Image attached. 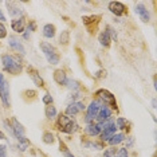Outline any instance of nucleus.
I'll list each match as a JSON object with an SVG mask.
<instances>
[{
    "label": "nucleus",
    "mask_w": 157,
    "mask_h": 157,
    "mask_svg": "<svg viewBox=\"0 0 157 157\" xmlns=\"http://www.w3.org/2000/svg\"><path fill=\"white\" fill-rule=\"evenodd\" d=\"M6 6H7V10H8V13H10V16H11V17L16 19V16H22L23 10L20 8V7L17 6L16 3H13V2H7Z\"/></svg>",
    "instance_id": "9d476101"
},
{
    "label": "nucleus",
    "mask_w": 157,
    "mask_h": 157,
    "mask_svg": "<svg viewBox=\"0 0 157 157\" xmlns=\"http://www.w3.org/2000/svg\"><path fill=\"white\" fill-rule=\"evenodd\" d=\"M66 85H67V87H69V89H71V90H77V89L79 87L78 82L77 81H73V79H67L66 81Z\"/></svg>",
    "instance_id": "c756f323"
},
{
    "label": "nucleus",
    "mask_w": 157,
    "mask_h": 157,
    "mask_svg": "<svg viewBox=\"0 0 157 157\" xmlns=\"http://www.w3.org/2000/svg\"><path fill=\"white\" fill-rule=\"evenodd\" d=\"M19 149L22 152H24V151H27L28 149V146H30V140L28 138H26V137H22V138H19Z\"/></svg>",
    "instance_id": "5701e85b"
},
{
    "label": "nucleus",
    "mask_w": 157,
    "mask_h": 157,
    "mask_svg": "<svg viewBox=\"0 0 157 157\" xmlns=\"http://www.w3.org/2000/svg\"><path fill=\"white\" fill-rule=\"evenodd\" d=\"M59 42L62 44H67L70 42V33L69 31H62V34H60L59 36Z\"/></svg>",
    "instance_id": "a878e982"
},
{
    "label": "nucleus",
    "mask_w": 157,
    "mask_h": 157,
    "mask_svg": "<svg viewBox=\"0 0 157 157\" xmlns=\"http://www.w3.org/2000/svg\"><path fill=\"white\" fill-rule=\"evenodd\" d=\"M4 82V77H3V74H0V85Z\"/></svg>",
    "instance_id": "ea45409f"
},
{
    "label": "nucleus",
    "mask_w": 157,
    "mask_h": 157,
    "mask_svg": "<svg viewBox=\"0 0 157 157\" xmlns=\"http://www.w3.org/2000/svg\"><path fill=\"white\" fill-rule=\"evenodd\" d=\"M42 101H43L44 105H51L52 103V97L50 94H44V97L42 98Z\"/></svg>",
    "instance_id": "2f4dec72"
},
{
    "label": "nucleus",
    "mask_w": 157,
    "mask_h": 157,
    "mask_svg": "<svg viewBox=\"0 0 157 157\" xmlns=\"http://www.w3.org/2000/svg\"><path fill=\"white\" fill-rule=\"evenodd\" d=\"M34 30H35V23L30 22V24H28V31H34Z\"/></svg>",
    "instance_id": "c9c22d12"
},
{
    "label": "nucleus",
    "mask_w": 157,
    "mask_h": 157,
    "mask_svg": "<svg viewBox=\"0 0 157 157\" xmlns=\"http://www.w3.org/2000/svg\"><path fill=\"white\" fill-rule=\"evenodd\" d=\"M152 108H153V109H156V99H155V98L152 99Z\"/></svg>",
    "instance_id": "4c0bfd02"
},
{
    "label": "nucleus",
    "mask_w": 157,
    "mask_h": 157,
    "mask_svg": "<svg viewBox=\"0 0 157 157\" xmlns=\"http://www.w3.org/2000/svg\"><path fill=\"white\" fill-rule=\"evenodd\" d=\"M85 133L89 134V136H98V134H101V129L98 128V125L97 124H89L86 128H85Z\"/></svg>",
    "instance_id": "6ab92c4d"
},
{
    "label": "nucleus",
    "mask_w": 157,
    "mask_h": 157,
    "mask_svg": "<svg viewBox=\"0 0 157 157\" xmlns=\"http://www.w3.org/2000/svg\"><path fill=\"white\" fill-rule=\"evenodd\" d=\"M116 130H117L116 125H113V126H110L109 129L103 130L102 133H101V140H102V141H109L110 138H112V136H113V134H116Z\"/></svg>",
    "instance_id": "412c9836"
},
{
    "label": "nucleus",
    "mask_w": 157,
    "mask_h": 157,
    "mask_svg": "<svg viewBox=\"0 0 157 157\" xmlns=\"http://www.w3.org/2000/svg\"><path fill=\"white\" fill-rule=\"evenodd\" d=\"M124 140H125V134L124 133H117V134H113L112 136V138L109 140V144L112 145V146H116V145L121 144Z\"/></svg>",
    "instance_id": "4be33fe9"
},
{
    "label": "nucleus",
    "mask_w": 157,
    "mask_h": 157,
    "mask_svg": "<svg viewBox=\"0 0 157 157\" xmlns=\"http://www.w3.org/2000/svg\"><path fill=\"white\" fill-rule=\"evenodd\" d=\"M12 132H13V136H15L17 140L24 137V128L16 118H12Z\"/></svg>",
    "instance_id": "2eb2a0df"
},
{
    "label": "nucleus",
    "mask_w": 157,
    "mask_h": 157,
    "mask_svg": "<svg viewBox=\"0 0 157 157\" xmlns=\"http://www.w3.org/2000/svg\"><path fill=\"white\" fill-rule=\"evenodd\" d=\"M83 146H86V148H94L99 151V149H103V145L99 144V142H85Z\"/></svg>",
    "instance_id": "c85d7f7f"
},
{
    "label": "nucleus",
    "mask_w": 157,
    "mask_h": 157,
    "mask_svg": "<svg viewBox=\"0 0 157 157\" xmlns=\"http://www.w3.org/2000/svg\"><path fill=\"white\" fill-rule=\"evenodd\" d=\"M0 140H6V136H4V133H2V132H0Z\"/></svg>",
    "instance_id": "58836bf2"
},
{
    "label": "nucleus",
    "mask_w": 157,
    "mask_h": 157,
    "mask_svg": "<svg viewBox=\"0 0 157 157\" xmlns=\"http://www.w3.org/2000/svg\"><path fill=\"white\" fill-rule=\"evenodd\" d=\"M7 36V30L4 27V24L0 22V39H4Z\"/></svg>",
    "instance_id": "473e14b6"
},
{
    "label": "nucleus",
    "mask_w": 157,
    "mask_h": 157,
    "mask_svg": "<svg viewBox=\"0 0 157 157\" xmlns=\"http://www.w3.org/2000/svg\"><path fill=\"white\" fill-rule=\"evenodd\" d=\"M27 73H28V75H30V78L33 79V82L35 85H36L38 87H43L44 86V82L43 79L40 78V75H39V73L36 71V69H34V67H28L27 69Z\"/></svg>",
    "instance_id": "f8f14e48"
},
{
    "label": "nucleus",
    "mask_w": 157,
    "mask_h": 157,
    "mask_svg": "<svg viewBox=\"0 0 157 157\" xmlns=\"http://www.w3.org/2000/svg\"><path fill=\"white\" fill-rule=\"evenodd\" d=\"M82 110H85L83 102H73L66 108V113L65 114L66 116H75V114L82 112Z\"/></svg>",
    "instance_id": "1a4fd4ad"
},
{
    "label": "nucleus",
    "mask_w": 157,
    "mask_h": 157,
    "mask_svg": "<svg viewBox=\"0 0 157 157\" xmlns=\"http://www.w3.org/2000/svg\"><path fill=\"white\" fill-rule=\"evenodd\" d=\"M42 31H43V36H44V38L51 39V38H54V36H55V31H56V28H55L54 24H46Z\"/></svg>",
    "instance_id": "aec40b11"
},
{
    "label": "nucleus",
    "mask_w": 157,
    "mask_h": 157,
    "mask_svg": "<svg viewBox=\"0 0 157 157\" xmlns=\"http://www.w3.org/2000/svg\"><path fill=\"white\" fill-rule=\"evenodd\" d=\"M8 43H10V46H11V48H13V50H16L17 52H20L22 55H24L26 54V50H24V47H23V44L20 43L19 40L15 38V36H10L8 38Z\"/></svg>",
    "instance_id": "dca6fc26"
},
{
    "label": "nucleus",
    "mask_w": 157,
    "mask_h": 157,
    "mask_svg": "<svg viewBox=\"0 0 157 157\" xmlns=\"http://www.w3.org/2000/svg\"><path fill=\"white\" fill-rule=\"evenodd\" d=\"M0 20H6V16H4V15H3L2 10H0Z\"/></svg>",
    "instance_id": "e433bc0d"
},
{
    "label": "nucleus",
    "mask_w": 157,
    "mask_h": 157,
    "mask_svg": "<svg viewBox=\"0 0 157 157\" xmlns=\"http://www.w3.org/2000/svg\"><path fill=\"white\" fill-rule=\"evenodd\" d=\"M116 153H117V149L112 146V148H108L105 149V152H103V156L102 157H116Z\"/></svg>",
    "instance_id": "cd10ccee"
},
{
    "label": "nucleus",
    "mask_w": 157,
    "mask_h": 157,
    "mask_svg": "<svg viewBox=\"0 0 157 157\" xmlns=\"http://www.w3.org/2000/svg\"><path fill=\"white\" fill-rule=\"evenodd\" d=\"M58 129L60 132H63V133H73V132H75L77 129V124L74 122L73 120L70 118V117H67L66 114H60L58 117Z\"/></svg>",
    "instance_id": "7ed1b4c3"
},
{
    "label": "nucleus",
    "mask_w": 157,
    "mask_h": 157,
    "mask_svg": "<svg viewBox=\"0 0 157 157\" xmlns=\"http://www.w3.org/2000/svg\"><path fill=\"white\" fill-rule=\"evenodd\" d=\"M55 116H56V109H55V106L48 105L47 108H46V117H47V118H54Z\"/></svg>",
    "instance_id": "393cba45"
},
{
    "label": "nucleus",
    "mask_w": 157,
    "mask_h": 157,
    "mask_svg": "<svg viewBox=\"0 0 157 157\" xmlns=\"http://www.w3.org/2000/svg\"><path fill=\"white\" fill-rule=\"evenodd\" d=\"M98 40H99V43H101L102 46H105V47H109L110 42H112V36H110V27H106L105 30H103L102 33L99 34Z\"/></svg>",
    "instance_id": "4468645a"
},
{
    "label": "nucleus",
    "mask_w": 157,
    "mask_h": 157,
    "mask_svg": "<svg viewBox=\"0 0 157 157\" xmlns=\"http://www.w3.org/2000/svg\"><path fill=\"white\" fill-rule=\"evenodd\" d=\"M128 125H129V122H128L125 118H117V121H116V128H118V129H125V130H129L128 129Z\"/></svg>",
    "instance_id": "b1692460"
},
{
    "label": "nucleus",
    "mask_w": 157,
    "mask_h": 157,
    "mask_svg": "<svg viewBox=\"0 0 157 157\" xmlns=\"http://www.w3.org/2000/svg\"><path fill=\"white\" fill-rule=\"evenodd\" d=\"M109 11L116 16H122L126 13V7L121 2H110L109 3Z\"/></svg>",
    "instance_id": "0eeeda50"
},
{
    "label": "nucleus",
    "mask_w": 157,
    "mask_h": 157,
    "mask_svg": "<svg viewBox=\"0 0 157 157\" xmlns=\"http://www.w3.org/2000/svg\"><path fill=\"white\" fill-rule=\"evenodd\" d=\"M40 48H42V51H43L46 59H47V62L50 65H58L59 60H60V56H59L58 51H56V48L54 46H51L50 43H47V42H42Z\"/></svg>",
    "instance_id": "f03ea898"
},
{
    "label": "nucleus",
    "mask_w": 157,
    "mask_h": 157,
    "mask_svg": "<svg viewBox=\"0 0 157 157\" xmlns=\"http://www.w3.org/2000/svg\"><path fill=\"white\" fill-rule=\"evenodd\" d=\"M116 156L117 157H129V155H128V149L126 148H121L117 151L116 153Z\"/></svg>",
    "instance_id": "7c9ffc66"
},
{
    "label": "nucleus",
    "mask_w": 157,
    "mask_h": 157,
    "mask_svg": "<svg viewBox=\"0 0 157 157\" xmlns=\"http://www.w3.org/2000/svg\"><path fill=\"white\" fill-rule=\"evenodd\" d=\"M95 95H98V97L101 98L102 101L106 103V105H108V108L117 110V101H116V97H114V95H113L109 90H105V89H99V90H97V93H95Z\"/></svg>",
    "instance_id": "20e7f679"
},
{
    "label": "nucleus",
    "mask_w": 157,
    "mask_h": 157,
    "mask_svg": "<svg viewBox=\"0 0 157 157\" xmlns=\"http://www.w3.org/2000/svg\"><path fill=\"white\" fill-rule=\"evenodd\" d=\"M0 98L3 101V105L6 108L10 106V86H8V82L4 81L2 85H0Z\"/></svg>",
    "instance_id": "6e6552de"
},
{
    "label": "nucleus",
    "mask_w": 157,
    "mask_h": 157,
    "mask_svg": "<svg viewBox=\"0 0 157 157\" xmlns=\"http://www.w3.org/2000/svg\"><path fill=\"white\" fill-rule=\"evenodd\" d=\"M54 81L56 82L58 85H66V81H67V77H66V73L63 70H55L54 71Z\"/></svg>",
    "instance_id": "a211bd4d"
},
{
    "label": "nucleus",
    "mask_w": 157,
    "mask_h": 157,
    "mask_svg": "<svg viewBox=\"0 0 157 157\" xmlns=\"http://www.w3.org/2000/svg\"><path fill=\"white\" fill-rule=\"evenodd\" d=\"M2 63H3V67H4V70L8 71L10 74H13V75H16V74L22 73V65L17 62V59L15 58V56L8 55V54L3 55L2 56Z\"/></svg>",
    "instance_id": "f257e3e1"
},
{
    "label": "nucleus",
    "mask_w": 157,
    "mask_h": 157,
    "mask_svg": "<svg viewBox=\"0 0 157 157\" xmlns=\"http://www.w3.org/2000/svg\"><path fill=\"white\" fill-rule=\"evenodd\" d=\"M54 141H55V137L51 132H46V133L43 134V142L44 144H52Z\"/></svg>",
    "instance_id": "bb28decb"
},
{
    "label": "nucleus",
    "mask_w": 157,
    "mask_h": 157,
    "mask_svg": "<svg viewBox=\"0 0 157 157\" xmlns=\"http://www.w3.org/2000/svg\"><path fill=\"white\" fill-rule=\"evenodd\" d=\"M11 27H12V30L15 31V33H19V34L24 33V20H23V17H19V19H12Z\"/></svg>",
    "instance_id": "f3484780"
},
{
    "label": "nucleus",
    "mask_w": 157,
    "mask_h": 157,
    "mask_svg": "<svg viewBox=\"0 0 157 157\" xmlns=\"http://www.w3.org/2000/svg\"><path fill=\"white\" fill-rule=\"evenodd\" d=\"M0 157H7V146L0 145Z\"/></svg>",
    "instance_id": "72a5a7b5"
},
{
    "label": "nucleus",
    "mask_w": 157,
    "mask_h": 157,
    "mask_svg": "<svg viewBox=\"0 0 157 157\" xmlns=\"http://www.w3.org/2000/svg\"><path fill=\"white\" fill-rule=\"evenodd\" d=\"M99 19H101V15H90V16H83L82 17V22H83L85 27L89 30V33H93V31L97 28Z\"/></svg>",
    "instance_id": "423d86ee"
},
{
    "label": "nucleus",
    "mask_w": 157,
    "mask_h": 157,
    "mask_svg": "<svg viewBox=\"0 0 157 157\" xmlns=\"http://www.w3.org/2000/svg\"><path fill=\"white\" fill-rule=\"evenodd\" d=\"M109 118H112V109L108 108V106H105V105H102L101 109H99V112H98V114H97L98 122H103V121H106Z\"/></svg>",
    "instance_id": "ddd939ff"
},
{
    "label": "nucleus",
    "mask_w": 157,
    "mask_h": 157,
    "mask_svg": "<svg viewBox=\"0 0 157 157\" xmlns=\"http://www.w3.org/2000/svg\"><path fill=\"white\" fill-rule=\"evenodd\" d=\"M136 13H137L138 16L141 17L142 22H149V19H151V15H149V11L146 10V7L142 4V3H138V4H136V8H134Z\"/></svg>",
    "instance_id": "9b49d317"
},
{
    "label": "nucleus",
    "mask_w": 157,
    "mask_h": 157,
    "mask_svg": "<svg viewBox=\"0 0 157 157\" xmlns=\"http://www.w3.org/2000/svg\"><path fill=\"white\" fill-rule=\"evenodd\" d=\"M133 142H134V138L129 137V138H128V142H126V146H132V145H133Z\"/></svg>",
    "instance_id": "f704fd0d"
},
{
    "label": "nucleus",
    "mask_w": 157,
    "mask_h": 157,
    "mask_svg": "<svg viewBox=\"0 0 157 157\" xmlns=\"http://www.w3.org/2000/svg\"><path fill=\"white\" fill-rule=\"evenodd\" d=\"M101 106H102V103L97 101V99L90 102V105L87 106V116H86V118H85L86 124H90L94 118H97V114L99 112V109H101Z\"/></svg>",
    "instance_id": "39448f33"
}]
</instances>
